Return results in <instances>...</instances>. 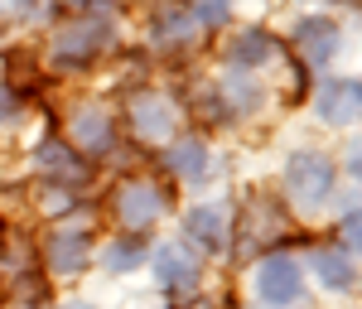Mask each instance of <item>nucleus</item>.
Segmentation results:
<instances>
[{"label":"nucleus","mask_w":362,"mask_h":309,"mask_svg":"<svg viewBox=\"0 0 362 309\" xmlns=\"http://www.w3.org/2000/svg\"><path fill=\"white\" fill-rule=\"evenodd\" d=\"M116 29L112 20H102V15H78L73 25L54 29V39H49V63H54L58 73H87L97 58L112 49Z\"/></svg>","instance_id":"1"},{"label":"nucleus","mask_w":362,"mask_h":309,"mask_svg":"<svg viewBox=\"0 0 362 309\" xmlns=\"http://www.w3.org/2000/svg\"><path fill=\"white\" fill-rule=\"evenodd\" d=\"M280 189H285V198H290L300 213H319L338 189V165L324 150H295V155L285 160Z\"/></svg>","instance_id":"2"},{"label":"nucleus","mask_w":362,"mask_h":309,"mask_svg":"<svg viewBox=\"0 0 362 309\" xmlns=\"http://www.w3.org/2000/svg\"><path fill=\"white\" fill-rule=\"evenodd\" d=\"M112 208H116V218H121L126 232H145V227H155L174 208V194L160 179H150V174H131V179L116 184Z\"/></svg>","instance_id":"3"},{"label":"nucleus","mask_w":362,"mask_h":309,"mask_svg":"<svg viewBox=\"0 0 362 309\" xmlns=\"http://www.w3.org/2000/svg\"><path fill=\"white\" fill-rule=\"evenodd\" d=\"M251 290H256V300L266 309H290L305 300V271H300V261L285 252H271L256 261V276H251Z\"/></svg>","instance_id":"4"},{"label":"nucleus","mask_w":362,"mask_h":309,"mask_svg":"<svg viewBox=\"0 0 362 309\" xmlns=\"http://www.w3.org/2000/svg\"><path fill=\"white\" fill-rule=\"evenodd\" d=\"M179 102L160 92V87H136L131 97H126V126L136 131L140 141H169L174 131H179Z\"/></svg>","instance_id":"5"},{"label":"nucleus","mask_w":362,"mask_h":309,"mask_svg":"<svg viewBox=\"0 0 362 309\" xmlns=\"http://www.w3.org/2000/svg\"><path fill=\"white\" fill-rule=\"evenodd\" d=\"M280 232H285V203L280 198H247L232 237H237V252L242 256H256L261 247H271Z\"/></svg>","instance_id":"6"},{"label":"nucleus","mask_w":362,"mask_h":309,"mask_svg":"<svg viewBox=\"0 0 362 309\" xmlns=\"http://www.w3.org/2000/svg\"><path fill=\"white\" fill-rule=\"evenodd\" d=\"M44 266H49V276L58 281H73V276H83L87 266H92V232L83 227H58L44 237Z\"/></svg>","instance_id":"7"},{"label":"nucleus","mask_w":362,"mask_h":309,"mask_svg":"<svg viewBox=\"0 0 362 309\" xmlns=\"http://www.w3.org/2000/svg\"><path fill=\"white\" fill-rule=\"evenodd\" d=\"M290 44H295V54H300L305 68H329L338 58V49H343V29L329 15H305L295 25V34H290Z\"/></svg>","instance_id":"8"},{"label":"nucleus","mask_w":362,"mask_h":309,"mask_svg":"<svg viewBox=\"0 0 362 309\" xmlns=\"http://www.w3.org/2000/svg\"><path fill=\"white\" fill-rule=\"evenodd\" d=\"M198 276H203V261H198L194 247L165 242L155 252V281H160L165 295H189V290H198Z\"/></svg>","instance_id":"9"},{"label":"nucleus","mask_w":362,"mask_h":309,"mask_svg":"<svg viewBox=\"0 0 362 309\" xmlns=\"http://www.w3.org/2000/svg\"><path fill=\"white\" fill-rule=\"evenodd\" d=\"M198 34H203V29L194 25L189 5H160V10L150 15V44H155L160 54H189L198 44Z\"/></svg>","instance_id":"10"},{"label":"nucleus","mask_w":362,"mask_h":309,"mask_svg":"<svg viewBox=\"0 0 362 309\" xmlns=\"http://www.w3.org/2000/svg\"><path fill=\"white\" fill-rule=\"evenodd\" d=\"M184 247H194V252H203V256H218V252H227V208L223 203H194L189 213H184Z\"/></svg>","instance_id":"11"},{"label":"nucleus","mask_w":362,"mask_h":309,"mask_svg":"<svg viewBox=\"0 0 362 309\" xmlns=\"http://www.w3.org/2000/svg\"><path fill=\"white\" fill-rule=\"evenodd\" d=\"M314 112L329 126H348L362 116V83L358 78H324L314 92Z\"/></svg>","instance_id":"12"},{"label":"nucleus","mask_w":362,"mask_h":309,"mask_svg":"<svg viewBox=\"0 0 362 309\" xmlns=\"http://www.w3.org/2000/svg\"><path fill=\"white\" fill-rule=\"evenodd\" d=\"M116 145V121L107 107H97V102H83L78 112H73V150L78 155H107Z\"/></svg>","instance_id":"13"},{"label":"nucleus","mask_w":362,"mask_h":309,"mask_svg":"<svg viewBox=\"0 0 362 309\" xmlns=\"http://www.w3.org/2000/svg\"><path fill=\"white\" fill-rule=\"evenodd\" d=\"M34 165L44 169L49 179H58V184H83V179H92V160H83L78 150L68 141H58V136H49V141L34 145Z\"/></svg>","instance_id":"14"},{"label":"nucleus","mask_w":362,"mask_h":309,"mask_svg":"<svg viewBox=\"0 0 362 309\" xmlns=\"http://www.w3.org/2000/svg\"><path fill=\"white\" fill-rule=\"evenodd\" d=\"M165 169L174 179H189V184H203L213 174V150L203 136H179V141L165 150Z\"/></svg>","instance_id":"15"},{"label":"nucleus","mask_w":362,"mask_h":309,"mask_svg":"<svg viewBox=\"0 0 362 309\" xmlns=\"http://www.w3.org/2000/svg\"><path fill=\"white\" fill-rule=\"evenodd\" d=\"M309 271H314V281L324 285V290H334V295L358 290V266H353V256L343 252V247H314L309 252Z\"/></svg>","instance_id":"16"},{"label":"nucleus","mask_w":362,"mask_h":309,"mask_svg":"<svg viewBox=\"0 0 362 309\" xmlns=\"http://www.w3.org/2000/svg\"><path fill=\"white\" fill-rule=\"evenodd\" d=\"M276 58V34L261 25L242 29L232 44H227V63H232V73H247V68H261V63H271Z\"/></svg>","instance_id":"17"},{"label":"nucleus","mask_w":362,"mask_h":309,"mask_svg":"<svg viewBox=\"0 0 362 309\" xmlns=\"http://www.w3.org/2000/svg\"><path fill=\"white\" fill-rule=\"evenodd\" d=\"M218 97H223V107H227V116H232V121H237V116L261 112V102H266V92L251 83L247 73H227L223 83H218Z\"/></svg>","instance_id":"18"},{"label":"nucleus","mask_w":362,"mask_h":309,"mask_svg":"<svg viewBox=\"0 0 362 309\" xmlns=\"http://www.w3.org/2000/svg\"><path fill=\"white\" fill-rule=\"evenodd\" d=\"M145 256H150L145 237L140 232H121V237H112V247L102 252V266H107V276H126V271H136Z\"/></svg>","instance_id":"19"},{"label":"nucleus","mask_w":362,"mask_h":309,"mask_svg":"<svg viewBox=\"0 0 362 309\" xmlns=\"http://www.w3.org/2000/svg\"><path fill=\"white\" fill-rule=\"evenodd\" d=\"M39 213H49V218H68V213H83V194H78L73 184L44 179V189H39Z\"/></svg>","instance_id":"20"},{"label":"nucleus","mask_w":362,"mask_h":309,"mask_svg":"<svg viewBox=\"0 0 362 309\" xmlns=\"http://www.w3.org/2000/svg\"><path fill=\"white\" fill-rule=\"evenodd\" d=\"M189 15H194V25L208 34V29H223L232 20V0H189Z\"/></svg>","instance_id":"21"},{"label":"nucleus","mask_w":362,"mask_h":309,"mask_svg":"<svg viewBox=\"0 0 362 309\" xmlns=\"http://www.w3.org/2000/svg\"><path fill=\"white\" fill-rule=\"evenodd\" d=\"M338 247L353 256V252H362V208H353L343 223H338Z\"/></svg>","instance_id":"22"},{"label":"nucleus","mask_w":362,"mask_h":309,"mask_svg":"<svg viewBox=\"0 0 362 309\" xmlns=\"http://www.w3.org/2000/svg\"><path fill=\"white\" fill-rule=\"evenodd\" d=\"M20 112H25V97H20V87L0 83V126H20Z\"/></svg>","instance_id":"23"},{"label":"nucleus","mask_w":362,"mask_h":309,"mask_svg":"<svg viewBox=\"0 0 362 309\" xmlns=\"http://www.w3.org/2000/svg\"><path fill=\"white\" fill-rule=\"evenodd\" d=\"M63 10H78V15H102L107 20V10H112V0H58Z\"/></svg>","instance_id":"24"},{"label":"nucleus","mask_w":362,"mask_h":309,"mask_svg":"<svg viewBox=\"0 0 362 309\" xmlns=\"http://www.w3.org/2000/svg\"><path fill=\"white\" fill-rule=\"evenodd\" d=\"M348 174H353V179L362 184V141L353 145V150H348Z\"/></svg>","instance_id":"25"},{"label":"nucleus","mask_w":362,"mask_h":309,"mask_svg":"<svg viewBox=\"0 0 362 309\" xmlns=\"http://www.w3.org/2000/svg\"><path fill=\"white\" fill-rule=\"evenodd\" d=\"M58 309H97V305H92V300H63Z\"/></svg>","instance_id":"26"},{"label":"nucleus","mask_w":362,"mask_h":309,"mask_svg":"<svg viewBox=\"0 0 362 309\" xmlns=\"http://www.w3.org/2000/svg\"><path fill=\"white\" fill-rule=\"evenodd\" d=\"M5 237H10V227H5V218H0V256H5Z\"/></svg>","instance_id":"27"}]
</instances>
